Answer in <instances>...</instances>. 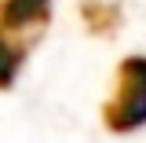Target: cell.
Segmentation results:
<instances>
[{"instance_id": "6da1fadb", "label": "cell", "mask_w": 146, "mask_h": 143, "mask_svg": "<svg viewBox=\"0 0 146 143\" xmlns=\"http://www.w3.org/2000/svg\"><path fill=\"white\" fill-rule=\"evenodd\" d=\"M106 125L131 132L146 125V59H124L117 70V95L106 103Z\"/></svg>"}, {"instance_id": "7a4b0ae2", "label": "cell", "mask_w": 146, "mask_h": 143, "mask_svg": "<svg viewBox=\"0 0 146 143\" xmlns=\"http://www.w3.org/2000/svg\"><path fill=\"white\" fill-rule=\"evenodd\" d=\"M22 59H26V52H22V48H15L7 37H0V85H4V88L15 81V73H18V66H22Z\"/></svg>"}]
</instances>
